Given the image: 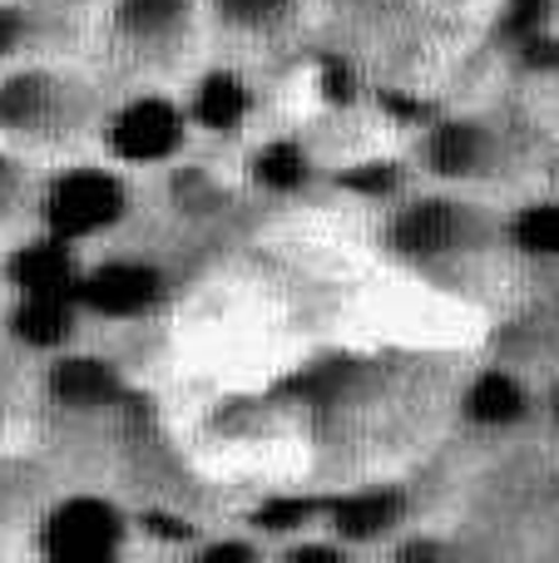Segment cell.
I'll list each match as a JSON object with an SVG mask.
<instances>
[{
    "label": "cell",
    "mask_w": 559,
    "mask_h": 563,
    "mask_svg": "<svg viewBox=\"0 0 559 563\" xmlns=\"http://www.w3.org/2000/svg\"><path fill=\"white\" fill-rule=\"evenodd\" d=\"M501 243V223L461 194H416L386 213V247L416 267H451Z\"/></svg>",
    "instance_id": "6da1fadb"
},
{
    "label": "cell",
    "mask_w": 559,
    "mask_h": 563,
    "mask_svg": "<svg viewBox=\"0 0 559 563\" xmlns=\"http://www.w3.org/2000/svg\"><path fill=\"white\" fill-rule=\"evenodd\" d=\"M35 208L45 233L75 247L89 243V238L114 233L134 208V194H129L119 164H69L40 184Z\"/></svg>",
    "instance_id": "7a4b0ae2"
},
{
    "label": "cell",
    "mask_w": 559,
    "mask_h": 563,
    "mask_svg": "<svg viewBox=\"0 0 559 563\" xmlns=\"http://www.w3.org/2000/svg\"><path fill=\"white\" fill-rule=\"evenodd\" d=\"M194 124H188L184 104L168 95H134L124 104H114L99 124V144L105 158L119 168H154L178 158V148L188 144Z\"/></svg>",
    "instance_id": "3957f363"
},
{
    "label": "cell",
    "mask_w": 559,
    "mask_h": 563,
    "mask_svg": "<svg viewBox=\"0 0 559 563\" xmlns=\"http://www.w3.org/2000/svg\"><path fill=\"white\" fill-rule=\"evenodd\" d=\"M75 124V85L50 65H15L0 75V139L45 144Z\"/></svg>",
    "instance_id": "277c9868"
},
{
    "label": "cell",
    "mask_w": 559,
    "mask_h": 563,
    "mask_svg": "<svg viewBox=\"0 0 559 563\" xmlns=\"http://www.w3.org/2000/svg\"><path fill=\"white\" fill-rule=\"evenodd\" d=\"M416 158L421 168L446 188L461 184H481V178H495L505 164V139L491 119L475 114H456V119H436L431 129L416 144Z\"/></svg>",
    "instance_id": "5b68a950"
},
{
    "label": "cell",
    "mask_w": 559,
    "mask_h": 563,
    "mask_svg": "<svg viewBox=\"0 0 559 563\" xmlns=\"http://www.w3.org/2000/svg\"><path fill=\"white\" fill-rule=\"evenodd\" d=\"M194 0H109V45L134 65H158L178 55L194 30Z\"/></svg>",
    "instance_id": "8992f818"
},
{
    "label": "cell",
    "mask_w": 559,
    "mask_h": 563,
    "mask_svg": "<svg viewBox=\"0 0 559 563\" xmlns=\"http://www.w3.org/2000/svg\"><path fill=\"white\" fill-rule=\"evenodd\" d=\"M253 109H257L253 85H248L238 69H223V65L204 69L184 99L188 124L204 129V134H233V129H243L248 119H253Z\"/></svg>",
    "instance_id": "52a82bcc"
},
{
    "label": "cell",
    "mask_w": 559,
    "mask_h": 563,
    "mask_svg": "<svg viewBox=\"0 0 559 563\" xmlns=\"http://www.w3.org/2000/svg\"><path fill=\"white\" fill-rule=\"evenodd\" d=\"M114 539H119L114 515L105 505H95V499H75L69 509H59L50 519V549L59 559H99L114 549Z\"/></svg>",
    "instance_id": "ba28073f"
},
{
    "label": "cell",
    "mask_w": 559,
    "mask_h": 563,
    "mask_svg": "<svg viewBox=\"0 0 559 563\" xmlns=\"http://www.w3.org/2000/svg\"><path fill=\"white\" fill-rule=\"evenodd\" d=\"M465 416L475 426H491V430H505V426H520L530 416V390H525L520 376L511 371H481L465 390Z\"/></svg>",
    "instance_id": "9c48e42d"
},
{
    "label": "cell",
    "mask_w": 559,
    "mask_h": 563,
    "mask_svg": "<svg viewBox=\"0 0 559 563\" xmlns=\"http://www.w3.org/2000/svg\"><path fill=\"white\" fill-rule=\"evenodd\" d=\"M213 20L228 30V35L243 40H273L283 30L297 25L303 15V0H208Z\"/></svg>",
    "instance_id": "30bf717a"
},
{
    "label": "cell",
    "mask_w": 559,
    "mask_h": 563,
    "mask_svg": "<svg viewBox=\"0 0 559 563\" xmlns=\"http://www.w3.org/2000/svg\"><path fill=\"white\" fill-rule=\"evenodd\" d=\"M402 515H406V505H402V495H392V489L352 495V499H342V505H332V534L342 539V544L376 539V534L402 525Z\"/></svg>",
    "instance_id": "8fae6325"
},
{
    "label": "cell",
    "mask_w": 559,
    "mask_h": 563,
    "mask_svg": "<svg viewBox=\"0 0 559 563\" xmlns=\"http://www.w3.org/2000/svg\"><path fill=\"white\" fill-rule=\"evenodd\" d=\"M253 184L267 194H297L313 184V158L297 139H273L253 154Z\"/></svg>",
    "instance_id": "7c38bea8"
},
{
    "label": "cell",
    "mask_w": 559,
    "mask_h": 563,
    "mask_svg": "<svg viewBox=\"0 0 559 563\" xmlns=\"http://www.w3.org/2000/svg\"><path fill=\"white\" fill-rule=\"evenodd\" d=\"M501 238L530 257H559V198L525 203L520 213L501 223Z\"/></svg>",
    "instance_id": "4fadbf2b"
},
{
    "label": "cell",
    "mask_w": 559,
    "mask_h": 563,
    "mask_svg": "<svg viewBox=\"0 0 559 563\" xmlns=\"http://www.w3.org/2000/svg\"><path fill=\"white\" fill-rule=\"evenodd\" d=\"M30 203V168L20 154L0 148V223L20 218V208Z\"/></svg>",
    "instance_id": "5bb4252c"
},
{
    "label": "cell",
    "mask_w": 559,
    "mask_h": 563,
    "mask_svg": "<svg viewBox=\"0 0 559 563\" xmlns=\"http://www.w3.org/2000/svg\"><path fill=\"white\" fill-rule=\"evenodd\" d=\"M35 40V15L20 0H0V59H15Z\"/></svg>",
    "instance_id": "9a60e30c"
}]
</instances>
